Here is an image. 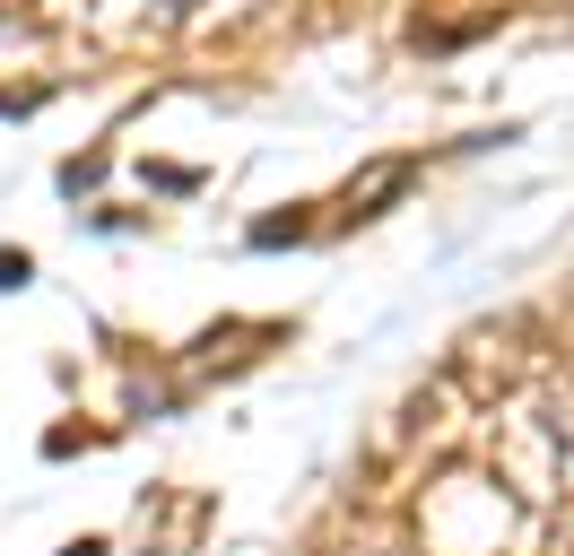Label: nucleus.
<instances>
[{"label":"nucleus","mask_w":574,"mask_h":556,"mask_svg":"<svg viewBox=\"0 0 574 556\" xmlns=\"http://www.w3.org/2000/svg\"><path fill=\"white\" fill-rule=\"evenodd\" d=\"M26 279H35V261H26V252H9V243H0V287H26Z\"/></svg>","instance_id":"nucleus-1"},{"label":"nucleus","mask_w":574,"mask_h":556,"mask_svg":"<svg viewBox=\"0 0 574 556\" xmlns=\"http://www.w3.org/2000/svg\"><path fill=\"white\" fill-rule=\"evenodd\" d=\"M61 556H105V540H70V548H61Z\"/></svg>","instance_id":"nucleus-2"}]
</instances>
